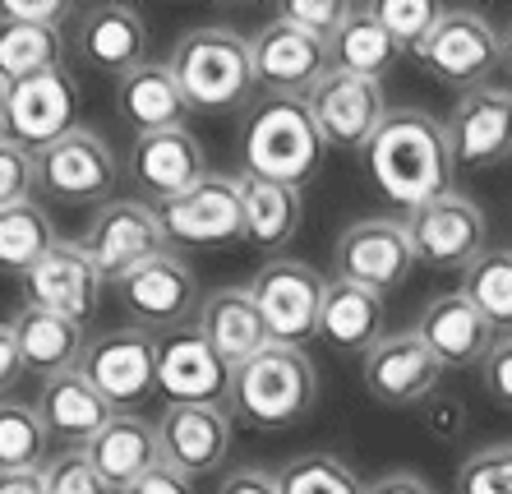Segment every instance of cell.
Instances as JSON below:
<instances>
[{
  "label": "cell",
  "mask_w": 512,
  "mask_h": 494,
  "mask_svg": "<svg viewBox=\"0 0 512 494\" xmlns=\"http://www.w3.org/2000/svg\"><path fill=\"white\" fill-rule=\"evenodd\" d=\"M130 176L148 199H157V208L180 199L185 190L208 176V153H203L194 130H157V134H134L130 148Z\"/></svg>",
  "instance_id": "obj_21"
},
{
  "label": "cell",
  "mask_w": 512,
  "mask_h": 494,
  "mask_svg": "<svg viewBox=\"0 0 512 494\" xmlns=\"http://www.w3.org/2000/svg\"><path fill=\"white\" fill-rule=\"evenodd\" d=\"M0 494H47L42 471H0Z\"/></svg>",
  "instance_id": "obj_50"
},
{
  "label": "cell",
  "mask_w": 512,
  "mask_h": 494,
  "mask_svg": "<svg viewBox=\"0 0 512 494\" xmlns=\"http://www.w3.org/2000/svg\"><path fill=\"white\" fill-rule=\"evenodd\" d=\"M365 494H434V490L420 481L416 471H388V476L365 485Z\"/></svg>",
  "instance_id": "obj_48"
},
{
  "label": "cell",
  "mask_w": 512,
  "mask_h": 494,
  "mask_svg": "<svg viewBox=\"0 0 512 494\" xmlns=\"http://www.w3.org/2000/svg\"><path fill=\"white\" fill-rule=\"evenodd\" d=\"M116 111L134 134H157V130H180L190 116V102L180 93V79L167 61H143L125 79H116Z\"/></svg>",
  "instance_id": "obj_28"
},
{
  "label": "cell",
  "mask_w": 512,
  "mask_h": 494,
  "mask_svg": "<svg viewBox=\"0 0 512 494\" xmlns=\"http://www.w3.org/2000/svg\"><path fill=\"white\" fill-rule=\"evenodd\" d=\"M402 222L406 236H411V250H416V264L425 268H471L485 254V236H489L485 208L457 190L420 204Z\"/></svg>",
  "instance_id": "obj_11"
},
{
  "label": "cell",
  "mask_w": 512,
  "mask_h": 494,
  "mask_svg": "<svg viewBox=\"0 0 512 494\" xmlns=\"http://www.w3.org/2000/svg\"><path fill=\"white\" fill-rule=\"evenodd\" d=\"M167 65L176 70L190 111H203V116H231L259 93L254 88L250 37L231 33V28H190V33H180Z\"/></svg>",
  "instance_id": "obj_2"
},
{
  "label": "cell",
  "mask_w": 512,
  "mask_h": 494,
  "mask_svg": "<svg viewBox=\"0 0 512 494\" xmlns=\"http://www.w3.org/2000/svg\"><path fill=\"white\" fill-rule=\"evenodd\" d=\"M37 167V190L56 199V204H111V190L120 181L116 153L102 134L93 130H70L65 139H56L51 148L33 153Z\"/></svg>",
  "instance_id": "obj_9"
},
{
  "label": "cell",
  "mask_w": 512,
  "mask_h": 494,
  "mask_svg": "<svg viewBox=\"0 0 512 494\" xmlns=\"http://www.w3.org/2000/svg\"><path fill=\"white\" fill-rule=\"evenodd\" d=\"M231 365L213 351L199 328H176L157 338V393L171 407H227Z\"/></svg>",
  "instance_id": "obj_15"
},
{
  "label": "cell",
  "mask_w": 512,
  "mask_h": 494,
  "mask_svg": "<svg viewBox=\"0 0 512 494\" xmlns=\"http://www.w3.org/2000/svg\"><path fill=\"white\" fill-rule=\"evenodd\" d=\"M51 458V434L37 402L0 398V471H42Z\"/></svg>",
  "instance_id": "obj_35"
},
{
  "label": "cell",
  "mask_w": 512,
  "mask_h": 494,
  "mask_svg": "<svg viewBox=\"0 0 512 494\" xmlns=\"http://www.w3.org/2000/svg\"><path fill=\"white\" fill-rule=\"evenodd\" d=\"M79 130V79L65 65L47 74H33L24 84H10V111L5 134L28 153H42L56 139Z\"/></svg>",
  "instance_id": "obj_18"
},
{
  "label": "cell",
  "mask_w": 512,
  "mask_h": 494,
  "mask_svg": "<svg viewBox=\"0 0 512 494\" xmlns=\"http://www.w3.org/2000/svg\"><path fill=\"white\" fill-rule=\"evenodd\" d=\"M503 70H508V79H512V24H508V33H503Z\"/></svg>",
  "instance_id": "obj_52"
},
{
  "label": "cell",
  "mask_w": 512,
  "mask_h": 494,
  "mask_svg": "<svg viewBox=\"0 0 512 494\" xmlns=\"http://www.w3.org/2000/svg\"><path fill=\"white\" fill-rule=\"evenodd\" d=\"M116 494H194V481L171 467H157L153 476H143V481L125 485V490H116Z\"/></svg>",
  "instance_id": "obj_47"
},
{
  "label": "cell",
  "mask_w": 512,
  "mask_h": 494,
  "mask_svg": "<svg viewBox=\"0 0 512 494\" xmlns=\"http://www.w3.org/2000/svg\"><path fill=\"white\" fill-rule=\"evenodd\" d=\"M365 167H370V181L397 208L416 213L420 204L453 190L457 162L443 121H434L420 107H397L388 111V121L379 125V134L365 148Z\"/></svg>",
  "instance_id": "obj_1"
},
{
  "label": "cell",
  "mask_w": 512,
  "mask_h": 494,
  "mask_svg": "<svg viewBox=\"0 0 512 494\" xmlns=\"http://www.w3.org/2000/svg\"><path fill=\"white\" fill-rule=\"evenodd\" d=\"M42 490L47 494H111V485L102 481V471L93 467L84 448H60L51 453L42 467Z\"/></svg>",
  "instance_id": "obj_40"
},
{
  "label": "cell",
  "mask_w": 512,
  "mask_h": 494,
  "mask_svg": "<svg viewBox=\"0 0 512 494\" xmlns=\"http://www.w3.org/2000/svg\"><path fill=\"white\" fill-rule=\"evenodd\" d=\"M416 56L439 84L471 93L485 88L494 70H503V33L476 10H443Z\"/></svg>",
  "instance_id": "obj_7"
},
{
  "label": "cell",
  "mask_w": 512,
  "mask_h": 494,
  "mask_svg": "<svg viewBox=\"0 0 512 494\" xmlns=\"http://www.w3.org/2000/svg\"><path fill=\"white\" fill-rule=\"evenodd\" d=\"M162 467L180 476H213L231 453V411L227 407H167L157 421Z\"/></svg>",
  "instance_id": "obj_22"
},
{
  "label": "cell",
  "mask_w": 512,
  "mask_h": 494,
  "mask_svg": "<svg viewBox=\"0 0 512 494\" xmlns=\"http://www.w3.org/2000/svg\"><path fill=\"white\" fill-rule=\"evenodd\" d=\"M333 268L337 282H356L370 291H397L411 268H416V250L406 236L402 217H360L337 236L333 245Z\"/></svg>",
  "instance_id": "obj_12"
},
{
  "label": "cell",
  "mask_w": 512,
  "mask_h": 494,
  "mask_svg": "<svg viewBox=\"0 0 512 494\" xmlns=\"http://www.w3.org/2000/svg\"><path fill=\"white\" fill-rule=\"evenodd\" d=\"M457 291L494 324L499 338H512V250H485L471 268H462Z\"/></svg>",
  "instance_id": "obj_36"
},
{
  "label": "cell",
  "mask_w": 512,
  "mask_h": 494,
  "mask_svg": "<svg viewBox=\"0 0 512 494\" xmlns=\"http://www.w3.org/2000/svg\"><path fill=\"white\" fill-rule=\"evenodd\" d=\"M171 245H194V250H217V245L245 241V208H240V176L208 171L194 190L157 208Z\"/></svg>",
  "instance_id": "obj_16"
},
{
  "label": "cell",
  "mask_w": 512,
  "mask_h": 494,
  "mask_svg": "<svg viewBox=\"0 0 512 494\" xmlns=\"http://www.w3.org/2000/svg\"><path fill=\"white\" fill-rule=\"evenodd\" d=\"M5 111H10V84L0 79V134H5Z\"/></svg>",
  "instance_id": "obj_51"
},
{
  "label": "cell",
  "mask_w": 512,
  "mask_h": 494,
  "mask_svg": "<svg viewBox=\"0 0 512 494\" xmlns=\"http://www.w3.org/2000/svg\"><path fill=\"white\" fill-rule=\"evenodd\" d=\"M240 153H245V176L300 190L323 167L328 144H323L305 102H263L245 121V148Z\"/></svg>",
  "instance_id": "obj_4"
},
{
  "label": "cell",
  "mask_w": 512,
  "mask_h": 494,
  "mask_svg": "<svg viewBox=\"0 0 512 494\" xmlns=\"http://www.w3.org/2000/svg\"><path fill=\"white\" fill-rule=\"evenodd\" d=\"M240 208H245V245L277 254L296 241L300 217H305V194L296 185L240 176Z\"/></svg>",
  "instance_id": "obj_31"
},
{
  "label": "cell",
  "mask_w": 512,
  "mask_h": 494,
  "mask_svg": "<svg viewBox=\"0 0 512 494\" xmlns=\"http://www.w3.org/2000/svg\"><path fill=\"white\" fill-rule=\"evenodd\" d=\"M24 282H28V305L65 314V319L84 328L97 314V305H102V291H107V278H102L93 254L84 250V241H56L51 254Z\"/></svg>",
  "instance_id": "obj_20"
},
{
  "label": "cell",
  "mask_w": 512,
  "mask_h": 494,
  "mask_svg": "<svg viewBox=\"0 0 512 494\" xmlns=\"http://www.w3.org/2000/svg\"><path fill=\"white\" fill-rule=\"evenodd\" d=\"M250 61L254 88L268 93V102H305L323 84V74L333 70V51L305 28L273 19L250 37Z\"/></svg>",
  "instance_id": "obj_8"
},
{
  "label": "cell",
  "mask_w": 512,
  "mask_h": 494,
  "mask_svg": "<svg viewBox=\"0 0 512 494\" xmlns=\"http://www.w3.org/2000/svg\"><path fill=\"white\" fill-rule=\"evenodd\" d=\"M323 291H328V282H323L319 268H310L305 259H286V254L268 259L250 282V296L259 305L263 324H268V338L277 347H300V351H305L310 338H319Z\"/></svg>",
  "instance_id": "obj_6"
},
{
  "label": "cell",
  "mask_w": 512,
  "mask_h": 494,
  "mask_svg": "<svg viewBox=\"0 0 512 494\" xmlns=\"http://www.w3.org/2000/svg\"><path fill=\"white\" fill-rule=\"evenodd\" d=\"M453 162L462 171H489L512 157V88L485 84L457 97L453 116L443 121Z\"/></svg>",
  "instance_id": "obj_19"
},
{
  "label": "cell",
  "mask_w": 512,
  "mask_h": 494,
  "mask_svg": "<svg viewBox=\"0 0 512 494\" xmlns=\"http://www.w3.org/2000/svg\"><path fill=\"white\" fill-rule=\"evenodd\" d=\"M425 421H429V430L434 434H448V439H453L457 430H462V407H457V402H434L429 398L425 402Z\"/></svg>",
  "instance_id": "obj_49"
},
{
  "label": "cell",
  "mask_w": 512,
  "mask_h": 494,
  "mask_svg": "<svg viewBox=\"0 0 512 494\" xmlns=\"http://www.w3.org/2000/svg\"><path fill=\"white\" fill-rule=\"evenodd\" d=\"M120 305L130 310L134 328H148V333H176V328H190V319H199V278L194 268L180 259L176 250L143 264L139 273H130L125 282H116Z\"/></svg>",
  "instance_id": "obj_13"
},
{
  "label": "cell",
  "mask_w": 512,
  "mask_h": 494,
  "mask_svg": "<svg viewBox=\"0 0 512 494\" xmlns=\"http://www.w3.org/2000/svg\"><path fill=\"white\" fill-rule=\"evenodd\" d=\"M346 14H351V5H342V0H286L282 10H277V19L305 28L310 37H319V42L333 47V37L342 33Z\"/></svg>",
  "instance_id": "obj_41"
},
{
  "label": "cell",
  "mask_w": 512,
  "mask_h": 494,
  "mask_svg": "<svg viewBox=\"0 0 512 494\" xmlns=\"http://www.w3.org/2000/svg\"><path fill=\"white\" fill-rule=\"evenodd\" d=\"M333 70H346V74H360V79H379L397 65L402 47H397V37L383 28V19L374 14V0H360L351 5L346 14L342 33L333 37Z\"/></svg>",
  "instance_id": "obj_32"
},
{
  "label": "cell",
  "mask_w": 512,
  "mask_h": 494,
  "mask_svg": "<svg viewBox=\"0 0 512 494\" xmlns=\"http://www.w3.org/2000/svg\"><path fill=\"white\" fill-rule=\"evenodd\" d=\"M457 494H512V444H485L457 467Z\"/></svg>",
  "instance_id": "obj_39"
},
{
  "label": "cell",
  "mask_w": 512,
  "mask_h": 494,
  "mask_svg": "<svg viewBox=\"0 0 512 494\" xmlns=\"http://www.w3.org/2000/svg\"><path fill=\"white\" fill-rule=\"evenodd\" d=\"M56 222L37 199L0 208V273H14V278H28L42 259L56 245Z\"/></svg>",
  "instance_id": "obj_33"
},
{
  "label": "cell",
  "mask_w": 512,
  "mask_h": 494,
  "mask_svg": "<svg viewBox=\"0 0 512 494\" xmlns=\"http://www.w3.org/2000/svg\"><path fill=\"white\" fill-rule=\"evenodd\" d=\"M217 494H282V481L268 467H236L217 481Z\"/></svg>",
  "instance_id": "obj_45"
},
{
  "label": "cell",
  "mask_w": 512,
  "mask_h": 494,
  "mask_svg": "<svg viewBox=\"0 0 512 494\" xmlns=\"http://www.w3.org/2000/svg\"><path fill=\"white\" fill-rule=\"evenodd\" d=\"M314 125H319L328 148H356L365 153L370 139L379 134V125L388 121V97H383L379 79H360L346 70H328L323 84L305 97Z\"/></svg>",
  "instance_id": "obj_17"
},
{
  "label": "cell",
  "mask_w": 512,
  "mask_h": 494,
  "mask_svg": "<svg viewBox=\"0 0 512 494\" xmlns=\"http://www.w3.org/2000/svg\"><path fill=\"white\" fill-rule=\"evenodd\" d=\"M33 190H37L33 153L14 144L10 134H0V208L24 204V199H33Z\"/></svg>",
  "instance_id": "obj_42"
},
{
  "label": "cell",
  "mask_w": 512,
  "mask_h": 494,
  "mask_svg": "<svg viewBox=\"0 0 512 494\" xmlns=\"http://www.w3.org/2000/svg\"><path fill=\"white\" fill-rule=\"evenodd\" d=\"M24 356H19V342H14V328H10V319L0 324V398L5 393H14V384L24 379Z\"/></svg>",
  "instance_id": "obj_46"
},
{
  "label": "cell",
  "mask_w": 512,
  "mask_h": 494,
  "mask_svg": "<svg viewBox=\"0 0 512 494\" xmlns=\"http://www.w3.org/2000/svg\"><path fill=\"white\" fill-rule=\"evenodd\" d=\"M74 47L93 70L125 79L130 70L143 65L148 24L130 5H88V10H79V24H74Z\"/></svg>",
  "instance_id": "obj_24"
},
{
  "label": "cell",
  "mask_w": 512,
  "mask_h": 494,
  "mask_svg": "<svg viewBox=\"0 0 512 494\" xmlns=\"http://www.w3.org/2000/svg\"><path fill=\"white\" fill-rule=\"evenodd\" d=\"M14 328V342H19V356L33 374L51 379V374H65V370H79L88 351V333L84 324H74L65 314H51L42 305H19L10 319Z\"/></svg>",
  "instance_id": "obj_30"
},
{
  "label": "cell",
  "mask_w": 512,
  "mask_h": 494,
  "mask_svg": "<svg viewBox=\"0 0 512 494\" xmlns=\"http://www.w3.org/2000/svg\"><path fill=\"white\" fill-rule=\"evenodd\" d=\"M79 370L111 407L134 416V407H143L157 393V333L134 324L107 328L102 338L88 342Z\"/></svg>",
  "instance_id": "obj_10"
},
{
  "label": "cell",
  "mask_w": 512,
  "mask_h": 494,
  "mask_svg": "<svg viewBox=\"0 0 512 494\" xmlns=\"http://www.w3.org/2000/svg\"><path fill=\"white\" fill-rule=\"evenodd\" d=\"M319 338L342 356H370L388 338V305L379 291L356 287V282H328L319 314Z\"/></svg>",
  "instance_id": "obj_26"
},
{
  "label": "cell",
  "mask_w": 512,
  "mask_h": 494,
  "mask_svg": "<svg viewBox=\"0 0 512 494\" xmlns=\"http://www.w3.org/2000/svg\"><path fill=\"white\" fill-rule=\"evenodd\" d=\"M84 453L93 458V467L102 471V481L111 485V494L134 485V481H143V476H153V471L162 467L157 425L143 421V416H130V411H116L111 425L97 434Z\"/></svg>",
  "instance_id": "obj_29"
},
{
  "label": "cell",
  "mask_w": 512,
  "mask_h": 494,
  "mask_svg": "<svg viewBox=\"0 0 512 494\" xmlns=\"http://www.w3.org/2000/svg\"><path fill=\"white\" fill-rule=\"evenodd\" d=\"M485 393L499 402L503 411H512V338H499V347L489 351V361L480 365Z\"/></svg>",
  "instance_id": "obj_44"
},
{
  "label": "cell",
  "mask_w": 512,
  "mask_h": 494,
  "mask_svg": "<svg viewBox=\"0 0 512 494\" xmlns=\"http://www.w3.org/2000/svg\"><path fill=\"white\" fill-rule=\"evenodd\" d=\"M282 494H365L360 476L333 453H305L277 471Z\"/></svg>",
  "instance_id": "obj_37"
},
{
  "label": "cell",
  "mask_w": 512,
  "mask_h": 494,
  "mask_svg": "<svg viewBox=\"0 0 512 494\" xmlns=\"http://www.w3.org/2000/svg\"><path fill=\"white\" fill-rule=\"evenodd\" d=\"M374 14L383 19V28L397 37V47L402 51H420L434 24L443 19V5L434 0H374Z\"/></svg>",
  "instance_id": "obj_38"
},
{
  "label": "cell",
  "mask_w": 512,
  "mask_h": 494,
  "mask_svg": "<svg viewBox=\"0 0 512 494\" xmlns=\"http://www.w3.org/2000/svg\"><path fill=\"white\" fill-rule=\"evenodd\" d=\"M360 384L379 407H425L443 384V361L416 328H397L360 361Z\"/></svg>",
  "instance_id": "obj_14"
},
{
  "label": "cell",
  "mask_w": 512,
  "mask_h": 494,
  "mask_svg": "<svg viewBox=\"0 0 512 494\" xmlns=\"http://www.w3.org/2000/svg\"><path fill=\"white\" fill-rule=\"evenodd\" d=\"M37 411L47 421V434L60 439L65 448H88L111 425V416H116V407L88 384L84 370H65V374L42 379Z\"/></svg>",
  "instance_id": "obj_25"
},
{
  "label": "cell",
  "mask_w": 512,
  "mask_h": 494,
  "mask_svg": "<svg viewBox=\"0 0 512 494\" xmlns=\"http://www.w3.org/2000/svg\"><path fill=\"white\" fill-rule=\"evenodd\" d=\"M65 65V28H37L0 19V79L24 84L33 74H47Z\"/></svg>",
  "instance_id": "obj_34"
},
{
  "label": "cell",
  "mask_w": 512,
  "mask_h": 494,
  "mask_svg": "<svg viewBox=\"0 0 512 494\" xmlns=\"http://www.w3.org/2000/svg\"><path fill=\"white\" fill-rule=\"evenodd\" d=\"M0 19H14V24H37V28H65L74 14V5L65 0H0Z\"/></svg>",
  "instance_id": "obj_43"
},
{
  "label": "cell",
  "mask_w": 512,
  "mask_h": 494,
  "mask_svg": "<svg viewBox=\"0 0 512 494\" xmlns=\"http://www.w3.org/2000/svg\"><path fill=\"white\" fill-rule=\"evenodd\" d=\"M416 333L425 347L443 361V370H480L489 361V351L499 347V333L462 291H443L420 310Z\"/></svg>",
  "instance_id": "obj_23"
},
{
  "label": "cell",
  "mask_w": 512,
  "mask_h": 494,
  "mask_svg": "<svg viewBox=\"0 0 512 494\" xmlns=\"http://www.w3.org/2000/svg\"><path fill=\"white\" fill-rule=\"evenodd\" d=\"M319 402V365L300 347H263L231 374V411L254 430L300 425Z\"/></svg>",
  "instance_id": "obj_3"
},
{
  "label": "cell",
  "mask_w": 512,
  "mask_h": 494,
  "mask_svg": "<svg viewBox=\"0 0 512 494\" xmlns=\"http://www.w3.org/2000/svg\"><path fill=\"white\" fill-rule=\"evenodd\" d=\"M84 250L97 259L102 268V278L107 287L125 282L130 273H139L143 264H153L162 254H171L167 227H162V213L153 204H143V199H111L93 213L84 231Z\"/></svg>",
  "instance_id": "obj_5"
},
{
  "label": "cell",
  "mask_w": 512,
  "mask_h": 494,
  "mask_svg": "<svg viewBox=\"0 0 512 494\" xmlns=\"http://www.w3.org/2000/svg\"><path fill=\"white\" fill-rule=\"evenodd\" d=\"M203 338L213 342V351L236 370L250 356H259L263 347H273L268 338V324H263L259 305H254L250 287H217L203 296L199 305V324H194Z\"/></svg>",
  "instance_id": "obj_27"
}]
</instances>
